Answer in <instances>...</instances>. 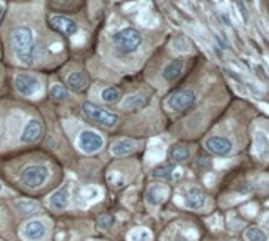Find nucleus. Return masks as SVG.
Segmentation results:
<instances>
[{
  "label": "nucleus",
  "instance_id": "obj_12",
  "mask_svg": "<svg viewBox=\"0 0 269 241\" xmlns=\"http://www.w3.org/2000/svg\"><path fill=\"white\" fill-rule=\"evenodd\" d=\"M70 199H71V187L70 183H65L62 187H58L49 195V207L54 212H65L70 207Z\"/></svg>",
  "mask_w": 269,
  "mask_h": 241
},
{
  "label": "nucleus",
  "instance_id": "obj_13",
  "mask_svg": "<svg viewBox=\"0 0 269 241\" xmlns=\"http://www.w3.org/2000/svg\"><path fill=\"white\" fill-rule=\"evenodd\" d=\"M49 26L54 28L57 33H62L66 36H71L77 32L76 22L66 16H62V14H52L49 18Z\"/></svg>",
  "mask_w": 269,
  "mask_h": 241
},
{
  "label": "nucleus",
  "instance_id": "obj_32",
  "mask_svg": "<svg viewBox=\"0 0 269 241\" xmlns=\"http://www.w3.org/2000/svg\"><path fill=\"white\" fill-rule=\"evenodd\" d=\"M3 18H5V6L0 5V22L3 21Z\"/></svg>",
  "mask_w": 269,
  "mask_h": 241
},
{
  "label": "nucleus",
  "instance_id": "obj_28",
  "mask_svg": "<svg viewBox=\"0 0 269 241\" xmlns=\"http://www.w3.org/2000/svg\"><path fill=\"white\" fill-rule=\"evenodd\" d=\"M170 158L173 160L175 162H181V161H186L189 158V150L183 147V145H176L170 150Z\"/></svg>",
  "mask_w": 269,
  "mask_h": 241
},
{
  "label": "nucleus",
  "instance_id": "obj_2",
  "mask_svg": "<svg viewBox=\"0 0 269 241\" xmlns=\"http://www.w3.org/2000/svg\"><path fill=\"white\" fill-rule=\"evenodd\" d=\"M112 40H114L118 51L123 52V54H134V52H137L139 48L142 46V41H144L140 32L134 27H124L118 30L112 36Z\"/></svg>",
  "mask_w": 269,
  "mask_h": 241
},
{
  "label": "nucleus",
  "instance_id": "obj_29",
  "mask_svg": "<svg viewBox=\"0 0 269 241\" xmlns=\"http://www.w3.org/2000/svg\"><path fill=\"white\" fill-rule=\"evenodd\" d=\"M98 225H99V229H102V230H109L112 225H114V217L109 216V214H102V216H99V219H98Z\"/></svg>",
  "mask_w": 269,
  "mask_h": 241
},
{
  "label": "nucleus",
  "instance_id": "obj_35",
  "mask_svg": "<svg viewBox=\"0 0 269 241\" xmlns=\"http://www.w3.org/2000/svg\"><path fill=\"white\" fill-rule=\"evenodd\" d=\"M3 191V186H2V183H0V192H2Z\"/></svg>",
  "mask_w": 269,
  "mask_h": 241
},
{
  "label": "nucleus",
  "instance_id": "obj_18",
  "mask_svg": "<svg viewBox=\"0 0 269 241\" xmlns=\"http://www.w3.org/2000/svg\"><path fill=\"white\" fill-rule=\"evenodd\" d=\"M136 150V142L132 139H118L110 145V153L117 158H123L131 155Z\"/></svg>",
  "mask_w": 269,
  "mask_h": 241
},
{
  "label": "nucleus",
  "instance_id": "obj_36",
  "mask_svg": "<svg viewBox=\"0 0 269 241\" xmlns=\"http://www.w3.org/2000/svg\"><path fill=\"white\" fill-rule=\"evenodd\" d=\"M0 241H2V240H0Z\"/></svg>",
  "mask_w": 269,
  "mask_h": 241
},
{
  "label": "nucleus",
  "instance_id": "obj_16",
  "mask_svg": "<svg viewBox=\"0 0 269 241\" xmlns=\"http://www.w3.org/2000/svg\"><path fill=\"white\" fill-rule=\"evenodd\" d=\"M183 70H184V60L183 58H175V60H171V62H169L166 66L162 68V78H164V80H167V82H173L181 76Z\"/></svg>",
  "mask_w": 269,
  "mask_h": 241
},
{
  "label": "nucleus",
  "instance_id": "obj_3",
  "mask_svg": "<svg viewBox=\"0 0 269 241\" xmlns=\"http://www.w3.org/2000/svg\"><path fill=\"white\" fill-rule=\"evenodd\" d=\"M49 175H50V172L46 165L30 164L21 172V183L30 187V189H35V187H41L46 183L49 180Z\"/></svg>",
  "mask_w": 269,
  "mask_h": 241
},
{
  "label": "nucleus",
  "instance_id": "obj_30",
  "mask_svg": "<svg viewBox=\"0 0 269 241\" xmlns=\"http://www.w3.org/2000/svg\"><path fill=\"white\" fill-rule=\"evenodd\" d=\"M109 182L112 183V186L120 187V186L124 185V178L122 174H118V172H112V174L109 175Z\"/></svg>",
  "mask_w": 269,
  "mask_h": 241
},
{
  "label": "nucleus",
  "instance_id": "obj_8",
  "mask_svg": "<svg viewBox=\"0 0 269 241\" xmlns=\"http://www.w3.org/2000/svg\"><path fill=\"white\" fill-rule=\"evenodd\" d=\"M181 200H178L179 205H183L184 208L188 210H194V212H198V210H203L206 205V197L205 192L200 189L197 186H192L186 191L181 197H178Z\"/></svg>",
  "mask_w": 269,
  "mask_h": 241
},
{
  "label": "nucleus",
  "instance_id": "obj_34",
  "mask_svg": "<svg viewBox=\"0 0 269 241\" xmlns=\"http://www.w3.org/2000/svg\"><path fill=\"white\" fill-rule=\"evenodd\" d=\"M2 130H3V126H2V123H0V134H2Z\"/></svg>",
  "mask_w": 269,
  "mask_h": 241
},
{
  "label": "nucleus",
  "instance_id": "obj_5",
  "mask_svg": "<svg viewBox=\"0 0 269 241\" xmlns=\"http://www.w3.org/2000/svg\"><path fill=\"white\" fill-rule=\"evenodd\" d=\"M196 101H197V95L194 90L181 88V90H176L173 93H170L167 96L166 103H164V106H166V109L170 112H181V110H186L191 106H194Z\"/></svg>",
  "mask_w": 269,
  "mask_h": 241
},
{
  "label": "nucleus",
  "instance_id": "obj_15",
  "mask_svg": "<svg viewBox=\"0 0 269 241\" xmlns=\"http://www.w3.org/2000/svg\"><path fill=\"white\" fill-rule=\"evenodd\" d=\"M253 153L260 161H269V134L263 130L253 133Z\"/></svg>",
  "mask_w": 269,
  "mask_h": 241
},
{
  "label": "nucleus",
  "instance_id": "obj_1",
  "mask_svg": "<svg viewBox=\"0 0 269 241\" xmlns=\"http://www.w3.org/2000/svg\"><path fill=\"white\" fill-rule=\"evenodd\" d=\"M30 26H18L11 30L10 43L16 58L24 65H32L35 60V36Z\"/></svg>",
  "mask_w": 269,
  "mask_h": 241
},
{
  "label": "nucleus",
  "instance_id": "obj_21",
  "mask_svg": "<svg viewBox=\"0 0 269 241\" xmlns=\"http://www.w3.org/2000/svg\"><path fill=\"white\" fill-rule=\"evenodd\" d=\"M66 84L74 92H82L85 90L87 84H88V78L85 76V73L82 71H73L68 78H66Z\"/></svg>",
  "mask_w": 269,
  "mask_h": 241
},
{
  "label": "nucleus",
  "instance_id": "obj_31",
  "mask_svg": "<svg viewBox=\"0 0 269 241\" xmlns=\"http://www.w3.org/2000/svg\"><path fill=\"white\" fill-rule=\"evenodd\" d=\"M257 205H253V203H249V205H245L243 208V213L244 214H247V216H255L257 214Z\"/></svg>",
  "mask_w": 269,
  "mask_h": 241
},
{
  "label": "nucleus",
  "instance_id": "obj_27",
  "mask_svg": "<svg viewBox=\"0 0 269 241\" xmlns=\"http://www.w3.org/2000/svg\"><path fill=\"white\" fill-rule=\"evenodd\" d=\"M49 95L54 98V100H57V101L68 100V98H70V92L66 90V87L60 85V84H52V87L49 88Z\"/></svg>",
  "mask_w": 269,
  "mask_h": 241
},
{
  "label": "nucleus",
  "instance_id": "obj_11",
  "mask_svg": "<svg viewBox=\"0 0 269 241\" xmlns=\"http://www.w3.org/2000/svg\"><path fill=\"white\" fill-rule=\"evenodd\" d=\"M170 194V187L164 183H153L148 186V189L145 192V202L149 207H159L161 203L167 200Z\"/></svg>",
  "mask_w": 269,
  "mask_h": 241
},
{
  "label": "nucleus",
  "instance_id": "obj_19",
  "mask_svg": "<svg viewBox=\"0 0 269 241\" xmlns=\"http://www.w3.org/2000/svg\"><path fill=\"white\" fill-rule=\"evenodd\" d=\"M148 104V98L144 93H132L122 101L123 110H139Z\"/></svg>",
  "mask_w": 269,
  "mask_h": 241
},
{
  "label": "nucleus",
  "instance_id": "obj_20",
  "mask_svg": "<svg viewBox=\"0 0 269 241\" xmlns=\"http://www.w3.org/2000/svg\"><path fill=\"white\" fill-rule=\"evenodd\" d=\"M14 208H16V212H19L21 214L24 216H32L35 213H38L41 210V205L38 202L35 200H30V199H19L14 202Z\"/></svg>",
  "mask_w": 269,
  "mask_h": 241
},
{
  "label": "nucleus",
  "instance_id": "obj_7",
  "mask_svg": "<svg viewBox=\"0 0 269 241\" xmlns=\"http://www.w3.org/2000/svg\"><path fill=\"white\" fill-rule=\"evenodd\" d=\"M14 87H16L19 95L25 96V98H33L36 95H40L43 90L40 79L32 76V74H27V73L16 74V78H14Z\"/></svg>",
  "mask_w": 269,
  "mask_h": 241
},
{
  "label": "nucleus",
  "instance_id": "obj_14",
  "mask_svg": "<svg viewBox=\"0 0 269 241\" xmlns=\"http://www.w3.org/2000/svg\"><path fill=\"white\" fill-rule=\"evenodd\" d=\"M43 135V125L38 120H28V122L22 126V131L19 134V140L22 144H35L36 140Z\"/></svg>",
  "mask_w": 269,
  "mask_h": 241
},
{
  "label": "nucleus",
  "instance_id": "obj_24",
  "mask_svg": "<svg viewBox=\"0 0 269 241\" xmlns=\"http://www.w3.org/2000/svg\"><path fill=\"white\" fill-rule=\"evenodd\" d=\"M244 238L247 241H269V233L258 225H249L244 230Z\"/></svg>",
  "mask_w": 269,
  "mask_h": 241
},
{
  "label": "nucleus",
  "instance_id": "obj_23",
  "mask_svg": "<svg viewBox=\"0 0 269 241\" xmlns=\"http://www.w3.org/2000/svg\"><path fill=\"white\" fill-rule=\"evenodd\" d=\"M164 156H166V148H164V144L161 140H153L151 144H149V148L147 152V160L148 162H158V161H162Z\"/></svg>",
  "mask_w": 269,
  "mask_h": 241
},
{
  "label": "nucleus",
  "instance_id": "obj_10",
  "mask_svg": "<svg viewBox=\"0 0 269 241\" xmlns=\"http://www.w3.org/2000/svg\"><path fill=\"white\" fill-rule=\"evenodd\" d=\"M48 233V224L43 219H32L27 221L21 229V235L27 241H40L46 237Z\"/></svg>",
  "mask_w": 269,
  "mask_h": 241
},
{
  "label": "nucleus",
  "instance_id": "obj_4",
  "mask_svg": "<svg viewBox=\"0 0 269 241\" xmlns=\"http://www.w3.org/2000/svg\"><path fill=\"white\" fill-rule=\"evenodd\" d=\"M82 112L92 120V122L98 123L104 128H114L118 123V115L110 112L107 109H104L98 104H93V103H84L82 104Z\"/></svg>",
  "mask_w": 269,
  "mask_h": 241
},
{
  "label": "nucleus",
  "instance_id": "obj_9",
  "mask_svg": "<svg viewBox=\"0 0 269 241\" xmlns=\"http://www.w3.org/2000/svg\"><path fill=\"white\" fill-rule=\"evenodd\" d=\"M205 148L216 156H227L233 152L235 144L225 135H209L205 140Z\"/></svg>",
  "mask_w": 269,
  "mask_h": 241
},
{
  "label": "nucleus",
  "instance_id": "obj_25",
  "mask_svg": "<svg viewBox=\"0 0 269 241\" xmlns=\"http://www.w3.org/2000/svg\"><path fill=\"white\" fill-rule=\"evenodd\" d=\"M101 100L107 104H115L122 100V90L118 87H106L101 92Z\"/></svg>",
  "mask_w": 269,
  "mask_h": 241
},
{
  "label": "nucleus",
  "instance_id": "obj_22",
  "mask_svg": "<svg viewBox=\"0 0 269 241\" xmlns=\"http://www.w3.org/2000/svg\"><path fill=\"white\" fill-rule=\"evenodd\" d=\"M99 197H101V189L96 186H85V187H82L77 194L80 205H88V203L98 200Z\"/></svg>",
  "mask_w": 269,
  "mask_h": 241
},
{
  "label": "nucleus",
  "instance_id": "obj_6",
  "mask_svg": "<svg viewBox=\"0 0 269 241\" xmlns=\"http://www.w3.org/2000/svg\"><path fill=\"white\" fill-rule=\"evenodd\" d=\"M76 145L82 153L95 155L104 147V137L95 130H84L79 133Z\"/></svg>",
  "mask_w": 269,
  "mask_h": 241
},
{
  "label": "nucleus",
  "instance_id": "obj_17",
  "mask_svg": "<svg viewBox=\"0 0 269 241\" xmlns=\"http://www.w3.org/2000/svg\"><path fill=\"white\" fill-rule=\"evenodd\" d=\"M153 177L156 178H166V180H178L179 177H181V170L178 169V165L176 164H159V165H156V167L153 169Z\"/></svg>",
  "mask_w": 269,
  "mask_h": 241
},
{
  "label": "nucleus",
  "instance_id": "obj_26",
  "mask_svg": "<svg viewBox=\"0 0 269 241\" xmlns=\"http://www.w3.org/2000/svg\"><path fill=\"white\" fill-rule=\"evenodd\" d=\"M128 241H153V233L145 227H136L128 233Z\"/></svg>",
  "mask_w": 269,
  "mask_h": 241
},
{
  "label": "nucleus",
  "instance_id": "obj_33",
  "mask_svg": "<svg viewBox=\"0 0 269 241\" xmlns=\"http://www.w3.org/2000/svg\"><path fill=\"white\" fill-rule=\"evenodd\" d=\"M263 222H265L266 225H269V213H268V214H266V216L263 217Z\"/></svg>",
  "mask_w": 269,
  "mask_h": 241
}]
</instances>
